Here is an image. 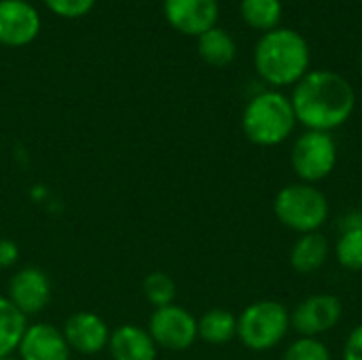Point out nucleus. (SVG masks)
Returning <instances> with one entry per match:
<instances>
[{"label":"nucleus","mask_w":362,"mask_h":360,"mask_svg":"<svg viewBox=\"0 0 362 360\" xmlns=\"http://www.w3.org/2000/svg\"><path fill=\"white\" fill-rule=\"evenodd\" d=\"M297 123L312 132H333L341 127L354 112L356 93L352 85L337 72H308L291 95Z\"/></svg>","instance_id":"1"},{"label":"nucleus","mask_w":362,"mask_h":360,"mask_svg":"<svg viewBox=\"0 0 362 360\" xmlns=\"http://www.w3.org/2000/svg\"><path fill=\"white\" fill-rule=\"evenodd\" d=\"M255 68L259 76L274 87L297 85L308 74L310 47L305 38L295 30H269L257 42Z\"/></svg>","instance_id":"2"},{"label":"nucleus","mask_w":362,"mask_h":360,"mask_svg":"<svg viewBox=\"0 0 362 360\" xmlns=\"http://www.w3.org/2000/svg\"><path fill=\"white\" fill-rule=\"evenodd\" d=\"M295 125L297 117L291 98L280 91H263L255 95L242 115V129L257 146L282 144L293 134Z\"/></svg>","instance_id":"3"},{"label":"nucleus","mask_w":362,"mask_h":360,"mask_svg":"<svg viewBox=\"0 0 362 360\" xmlns=\"http://www.w3.org/2000/svg\"><path fill=\"white\" fill-rule=\"evenodd\" d=\"M274 214L284 227L301 236L320 231L329 219V199L316 185L293 182L278 191L274 199Z\"/></svg>","instance_id":"4"},{"label":"nucleus","mask_w":362,"mask_h":360,"mask_svg":"<svg viewBox=\"0 0 362 360\" xmlns=\"http://www.w3.org/2000/svg\"><path fill=\"white\" fill-rule=\"evenodd\" d=\"M291 329V312L274 299L250 303L238 316V337L255 352L276 348Z\"/></svg>","instance_id":"5"},{"label":"nucleus","mask_w":362,"mask_h":360,"mask_svg":"<svg viewBox=\"0 0 362 360\" xmlns=\"http://www.w3.org/2000/svg\"><path fill=\"white\" fill-rule=\"evenodd\" d=\"M291 166L301 182L316 185L331 176L337 166V144L329 132L308 129L297 138L291 153Z\"/></svg>","instance_id":"6"},{"label":"nucleus","mask_w":362,"mask_h":360,"mask_svg":"<svg viewBox=\"0 0 362 360\" xmlns=\"http://www.w3.org/2000/svg\"><path fill=\"white\" fill-rule=\"evenodd\" d=\"M148 335L153 337L157 348L163 350H187L197 339V318L185 308L172 303L165 308H157L148 318Z\"/></svg>","instance_id":"7"},{"label":"nucleus","mask_w":362,"mask_h":360,"mask_svg":"<svg viewBox=\"0 0 362 360\" xmlns=\"http://www.w3.org/2000/svg\"><path fill=\"white\" fill-rule=\"evenodd\" d=\"M341 301L335 295H312L291 312V327L301 337H318L341 320Z\"/></svg>","instance_id":"8"},{"label":"nucleus","mask_w":362,"mask_h":360,"mask_svg":"<svg viewBox=\"0 0 362 360\" xmlns=\"http://www.w3.org/2000/svg\"><path fill=\"white\" fill-rule=\"evenodd\" d=\"M8 301L28 318L40 314L51 301V280L38 267H23L8 282Z\"/></svg>","instance_id":"9"},{"label":"nucleus","mask_w":362,"mask_h":360,"mask_svg":"<svg viewBox=\"0 0 362 360\" xmlns=\"http://www.w3.org/2000/svg\"><path fill=\"white\" fill-rule=\"evenodd\" d=\"M38 32L40 15L28 0H0V45H30Z\"/></svg>","instance_id":"10"},{"label":"nucleus","mask_w":362,"mask_h":360,"mask_svg":"<svg viewBox=\"0 0 362 360\" xmlns=\"http://www.w3.org/2000/svg\"><path fill=\"white\" fill-rule=\"evenodd\" d=\"M163 13L178 32L202 36L216 25L218 0H163Z\"/></svg>","instance_id":"11"},{"label":"nucleus","mask_w":362,"mask_h":360,"mask_svg":"<svg viewBox=\"0 0 362 360\" xmlns=\"http://www.w3.org/2000/svg\"><path fill=\"white\" fill-rule=\"evenodd\" d=\"M70 350L78 354H98L108 348L110 331L106 323L93 312H76L72 314L62 329Z\"/></svg>","instance_id":"12"},{"label":"nucleus","mask_w":362,"mask_h":360,"mask_svg":"<svg viewBox=\"0 0 362 360\" xmlns=\"http://www.w3.org/2000/svg\"><path fill=\"white\" fill-rule=\"evenodd\" d=\"M19 360H70V346L62 329L49 323L28 325L17 348Z\"/></svg>","instance_id":"13"},{"label":"nucleus","mask_w":362,"mask_h":360,"mask_svg":"<svg viewBox=\"0 0 362 360\" xmlns=\"http://www.w3.org/2000/svg\"><path fill=\"white\" fill-rule=\"evenodd\" d=\"M108 352L112 360H157V346L146 329L123 325L110 333Z\"/></svg>","instance_id":"14"},{"label":"nucleus","mask_w":362,"mask_h":360,"mask_svg":"<svg viewBox=\"0 0 362 360\" xmlns=\"http://www.w3.org/2000/svg\"><path fill=\"white\" fill-rule=\"evenodd\" d=\"M329 252H331V244H329V240H327L325 233H320V231L303 233L293 244V250H291V267L297 274H303V276L314 274V272H318L327 263Z\"/></svg>","instance_id":"15"},{"label":"nucleus","mask_w":362,"mask_h":360,"mask_svg":"<svg viewBox=\"0 0 362 360\" xmlns=\"http://www.w3.org/2000/svg\"><path fill=\"white\" fill-rule=\"evenodd\" d=\"M197 337L210 346H225L238 337V316L229 310L214 308L197 320Z\"/></svg>","instance_id":"16"},{"label":"nucleus","mask_w":362,"mask_h":360,"mask_svg":"<svg viewBox=\"0 0 362 360\" xmlns=\"http://www.w3.org/2000/svg\"><path fill=\"white\" fill-rule=\"evenodd\" d=\"M197 51L202 55V59L210 66L223 68L229 66L235 59V40L221 28H210L208 32H204L202 36H197Z\"/></svg>","instance_id":"17"},{"label":"nucleus","mask_w":362,"mask_h":360,"mask_svg":"<svg viewBox=\"0 0 362 360\" xmlns=\"http://www.w3.org/2000/svg\"><path fill=\"white\" fill-rule=\"evenodd\" d=\"M25 329L28 318L8 301V297H0V359H8L17 352Z\"/></svg>","instance_id":"18"},{"label":"nucleus","mask_w":362,"mask_h":360,"mask_svg":"<svg viewBox=\"0 0 362 360\" xmlns=\"http://www.w3.org/2000/svg\"><path fill=\"white\" fill-rule=\"evenodd\" d=\"M242 17L244 21L261 32L276 30L282 17L280 0H242Z\"/></svg>","instance_id":"19"},{"label":"nucleus","mask_w":362,"mask_h":360,"mask_svg":"<svg viewBox=\"0 0 362 360\" xmlns=\"http://www.w3.org/2000/svg\"><path fill=\"white\" fill-rule=\"evenodd\" d=\"M335 257L341 267L350 272H362V225L341 229L335 246Z\"/></svg>","instance_id":"20"},{"label":"nucleus","mask_w":362,"mask_h":360,"mask_svg":"<svg viewBox=\"0 0 362 360\" xmlns=\"http://www.w3.org/2000/svg\"><path fill=\"white\" fill-rule=\"evenodd\" d=\"M142 293L146 297V301L157 310V308H165L172 306L176 299V284L174 280L163 274V272H153L144 278L142 282Z\"/></svg>","instance_id":"21"},{"label":"nucleus","mask_w":362,"mask_h":360,"mask_svg":"<svg viewBox=\"0 0 362 360\" xmlns=\"http://www.w3.org/2000/svg\"><path fill=\"white\" fill-rule=\"evenodd\" d=\"M282 360H331V352L318 337H299L286 348Z\"/></svg>","instance_id":"22"},{"label":"nucleus","mask_w":362,"mask_h":360,"mask_svg":"<svg viewBox=\"0 0 362 360\" xmlns=\"http://www.w3.org/2000/svg\"><path fill=\"white\" fill-rule=\"evenodd\" d=\"M42 2L47 4L49 11L66 19H78L87 15L95 4V0H42Z\"/></svg>","instance_id":"23"},{"label":"nucleus","mask_w":362,"mask_h":360,"mask_svg":"<svg viewBox=\"0 0 362 360\" xmlns=\"http://www.w3.org/2000/svg\"><path fill=\"white\" fill-rule=\"evenodd\" d=\"M344 360H362V325L350 333L344 348Z\"/></svg>","instance_id":"24"},{"label":"nucleus","mask_w":362,"mask_h":360,"mask_svg":"<svg viewBox=\"0 0 362 360\" xmlns=\"http://www.w3.org/2000/svg\"><path fill=\"white\" fill-rule=\"evenodd\" d=\"M19 259V248L13 240H0V267H13Z\"/></svg>","instance_id":"25"},{"label":"nucleus","mask_w":362,"mask_h":360,"mask_svg":"<svg viewBox=\"0 0 362 360\" xmlns=\"http://www.w3.org/2000/svg\"><path fill=\"white\" fill-rule=\"evenodd\" d=\"M0 360H17V359H13V356H8V359H0Z\"/></svg>","instance_id":"26"},{"label":"nucleus","mask_w":362,"mask_h":360,"mask_svg":"<svg viewBox=\"0 0 362 360\" xmlns=\"http://www.w3.org/2000/svg\"><path fill=\"white\" fill-rule=\"evenodd\" d=\"M361 68H362V53H361Z\"/></svg>","instance_id":"27"},{"label":"nucleus","mask_w":362,"mask_h":360,"mask_svg":"<svg viewBox=\"0 0 362 360\" xmlns=\"http://www.w3.org/2000/svg\"><path fill=\"white\" fill-rule=\"evenodd\" d=\"M361 219H362V206H361Z\"/></svg>","instance_id":"28"}]
</instances>
